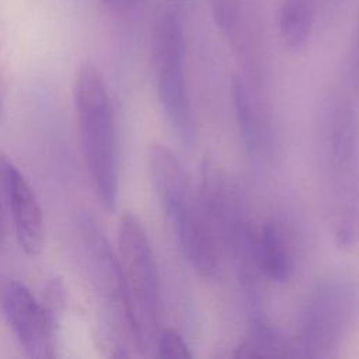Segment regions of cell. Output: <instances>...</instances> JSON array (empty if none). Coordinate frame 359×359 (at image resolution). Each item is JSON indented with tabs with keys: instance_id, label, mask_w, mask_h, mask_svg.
Instances as JSON below:
<instances>
[{
	"instance_id": "6da1fadb",
	"label": "cell",
	"mask_w": 359,
	"mask_h": 359,
	"mask_svg": "<svg viewBox=\"0 0 359 359\" xmlns=\"http://www.w3.org/2000/svg\"><path fill=\"white\" fill-rule=\"evenodd\" d=\"M147 170L182 255L203 276H215L222 264L223 250L209 219L202 196L171 149L154 143L147 151Z\"/></svg>"
},
{
	"instance_id": "7a4b0ae2",
	"label": "cell",
	"mask_w": 359,
	"mask_h": 359,
	"mask_svg": "<svg viewBox=\"0 0 359 359\" xmlns=\"http://www.w3.org/2000/svg\"><path fill=\"white\" fill-rule=\"evenodd\" d=\"M325 206L339 248L359 243V118L352 102L337 97L324 123Z\"/></svg>"
},
{
	"instance_id": "3957f363",
	"label": "cell",
	"mask_w": 359,
	"mask_h": 359,
	"mask_svg": "<svg viewBox=\"0 0 359 359\" xmlns=\"http://www.w3.org/2000/svg\"><path fill=\"white\" fill-rule=\"evenodd\" d=\"M74 105L88 175L98 199L107 209L112 210L119 189L114 109L104 77L90 62L77 72Z\"/></svg>"
},
{
	"instance_id": "277c9868",
	"label": "cell",
	"mask_w": 359,
	"mask_h": 359,
	"mask_svg": "<svg viewBox=\"0 0 359 359\" xmlns=\"http://www.w3.org/2000/svg\"><path fill=\"white\" fill-rule=\"evenodd\" d=\"M359 310V287L346 275H327L309 290L290 342L292 355L330 358L351 331Z\"/></svg>"
},
{
	"instance_id": "5b68a950",
	"label": "cell",
	"mask_w": 359,
	"mask_h": 359,
	"mask_svg": "<svg viewBox=\"0 0 359 359\" xmlns=\"http://www.w3.org/2000/svg\"><path fill=\"white\" fill-rule=\"evenodd\" d=\"M116 258L130 316L144 349L154 345L161 330V289L149 236L130 212L119 222Z\"/></svg>"
},
{
	"instance_id": "8992f818",
	"label": "cell",
	"mask_w": 359,
	"mask_h": 359,
	"mask_svg": "<svg viewBox=\"0 0 359 359\" xmlns=\"http://www.w3.org/2000/svg\"><path fill=\"white\" fill-rule=\"evenodd\" d=\"M184 34L178 14L171 8L161 10L151 31V62L156 90L167 121L180 140L192 147L195 121L184 70Z\"/></svg>"
},
{
	"instance_id": "52a82bcc",
	"label": "cell",
	"mask_w": 359,
	"mask_h": 359,
	"mask_svg": "<svg viewBox=\"0 0 359 359\" xmlns=\"http://www.w3.org/2000/svg\"><path fill=\"white\" fill-rule=\"evenodd\" d=\"M80 227L90 275L104 306L108 325L115 334L114 341L118 349L128 351V355H130L129 349L140 351L142 345L128 306L116 254L93 219L84 217Z\"/></svg>"
},
{
	"instance_id": "ba28073f",
	"label": "cell",
	"mask_w": 359,
	"mask_h": 359,
	"mask_svg": "<svg viewBox=\"0 0 359 359\" xmlns=\"http://www.w3.org/2000/svg\"><path fill=\"white\" fill-rule=\"evenodd\" d=\"M213 18L231 45L245 83L255 91L265 86V49L255 0H209Z\"/></svg>"
},
{
	"instance_id": "9c48e42d",
	"label": "cell",
	"mask_w": 359,
	"mask_h": 359,
	"mask_svg": "<svg viewBox=\"0 0 359 359\" xmlns=\"http://www.w3.org/2000/svg\"><path fill=\"white\" fill-rule=\"evenodd\" d=\"M0 304L17 339L34 358H52L55 351L53 314L20 280L0 282Z\"/></svg>"
},
{
	"instance_id": "30bf717a",
	"label": "cell",
	"mask_w": 359,
	"mask_h": 359,
	"mask_svg": "<svg viewBox=\"0 0 359 359\" xmlns=\"http://www.w3.org/2000/svg\"><path fill=\"white\" fill-rule=\"evenodd\" d=\"M0 189L21 248L29 255L39 254L45 241L42 208L25 175L3 153H0Z\"/></svg>"
},
{
	"instance_id": "8fae6325",
	"label": "cell",
	"mask_w": 359,
	"mask_h": 359,
	"mask_svg": "<svg viewBox=\"0 0 359 359\" xmlns=\"http://www.w3.org/2000/svg\"><path fill=\"white\" fill-rule=\"evenodd\" d=\"M255 262L258 273L273 283L289 282L296 271V250L287 229L266 219L257 229Z\"/></svg>"
},
{
	"instance_id": "7c38bea8",
	"label": "cell",
	"mask_w": 359,
	"mask_h": 359,
	"mask_svg": "<svg viewBox=\"0 0 359 359\" xmlns=\"http://www.w3.org/2000/svg\"><path fill=\"white\" fill-rule=\"evenodd\" d=\"M236 115L247 150L254 156H266L272 150V123L261 93L254 91L241 76L233 83Z\"/></svg>"
},
{
	"instance_id": "4fadbf2b",
	"label": "cell",
	"mask_w": 359,
	"mask_h": 359,
	"mask_svg": "<svg viewBox=\"0 0 359 359\" xmlns=\"http://www.w3.org/2000/svg\"><path fill=\"white\" fill-rule=\"evenodd\" d=\"M314 22L311 0H283L279 10V35L289 49H300L309 39Z\"/></svg>"
},
{
	"instance_id": "5bb4252c",
	"label": "cell",
	"mask_w": 359,
	"mask_h": 359,
	"mask_svg": "<svg viewBox=\"0 0 359 359\" xmlns=\"http://www.w3.org/2000/svg\"><path fill=\"white\" fill-rule=\"evenodd\" d=\"M160 358H192V353L184 338L174 330H160L154 345Z\"/></svg>"
},
{
	"instance_id": "9a60e30c",
	"label": "cell",
	"mask_w": 359,
	"mask_h": 359,
	"mask_svg": "<svg viewBox=\"0 0 359 359\" xmlns=\"http://www.w3.org/2000/svg\"><path fill=\"white\" fill-rule=\"evenodd\" d=\"M101 1L115 10H125L135 3V0H101Z\"/></svg>"
},
{
	"instance_id": "2e32d148",
	"label": "cell",
	"mask_w": 359,
	"mask_h": 359,
	"mask_svg": "<svg viewBox=\"0 0 359 359\" xmlns=\"http://www.w3.org/2000/svg\"><path fill=\"white\" fill-rule=\"evenodd\" d=\"M353 76H355V80L359 86V32H358V41H356L355 57H353Z\"/></svg>"
},
{
	"instance_id": "e0dca14e",
	"label": "cell",
	"mask_w": 359,
	"mask_h": 359,
	"mask_svg": "<svg viewBox=\"0 0 359 359\" xmlns=\"http://www.w3.org/2000/svg\"><path fill=\"white\" fill-rule=\"evenodd\" d=\"M4 241H6V224H4V217L0 208V247L4 245Z\"/></svg>"
},
{
	"instance_id": "ac0fdd59",
	"label": "cell",
	"mask_w": 359,
	"mask_h": 359,
	"mask_svg": "<svg viewBox=\"0 0 359 359\" xmlns=\"http://www.w3.org/2000/svg\"><path fill=\"white\" fill-rule=\"evenodd\" d=\"M1 115H3V101H1V95H0V121H1Z\"/></svg>"
}]
</instances>
